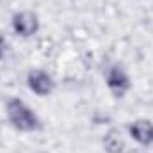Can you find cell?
I'll return each instance as SVG.
<instances>
[{
    "mask_svg": "<svg viewBox=\"0 0 153 153\" xmlns=\"http://www.w3.org/2000/svg\"><path fill=\"white\" fill-rule=\"evenodd\" d=\"M5 114L11 126L18 132H36L41 130L39 116L20 98H9L5 103Z\"/></svg>",
    "mask_w": 153,
    "mask_h": 153,
    "instance_id": "6da1fadb",
    "label": "cell"
},
{
    "mask_svg": "<svg viewBox=\"0 0 153 153\" xmlns=\"http://www.w3.org/2000/svg\"><path fill=\"white\" fill-rule=\"evenodd\" d=\"M102 144H103V150L107 153H125L126 150V144H125V139L121 135V132L117 128H109L105 132V135L102 137Z\"/></svg>",
    "mask_w": 153,
    "mask_h": 153,
    "instance_id": "8992f818",
    "label": "cell"
},
{
    "mask_svg": "<svg viewBox=\"0 0 153 153\" xmlns=\"http://www.w3.org/2000/svg\"><path fill=\"white\" fill-rule=\"evenodd\" d=\"M128 134L141 146H152L153 144V123L148 119H135L134 123H130Z\"/></svg>",
    "mask_w": 153,
    "mask_h": 153,
    "instance_id": "5b68a950",
    "label": "cell"
},
{
    "mask_svg": "<svg viewBox=\"0 0 153 153\" xmlns=\"http://www.w3.org/2000/svg\"><path fill=\"white\" fill-rule=\"evenodd\" d=\"M4 50H5V39H4V36L0 34V59L4 57Z\"/></svg>",
    "mask_w": 153,
    "mask_h": 153,
    "instance_id": "52a82bcc",
    "label": "cell"
},
{
    "mask_svg": "<svg viewBox=\"0 0 153 153\" xmlns=\"http://www.w3.org/2000/svg\"><path fill=\"white\" fill-rule=\"evenodd\" d=\"M11 27L20 38H32L39 30V16L32 11H20L13 14Z\"/></svg>",
    "mask_w": 153,
    "mask_h": 153,
    "instance_id": "7a4b0ae2",
    "label": "cell"
},
{
    "mask_svg": "<svg viewBox=\"0 0 153 153\" xmlns=\"http://www.w3.org/2000/svg\"><path fill=\"white\" fill-rule=\"evenodd\" d=\"M125 153H144V152H141V150H128V152H125Z\"/></svg>",
    "mask_w": 153,
    "mask_h": 153,
    "instance_id": "ba28073f",
    "label": "cell"
},
{
    "mask_svg": "<svg viewBox=\"0 0 153 153\" xmlns=\"http://www.w3.org/2000/svg\"><path fill=\"white\" fill-rule=\"evenodd\" d=\"M27 85L34 94L48 96V94H52V91L55 87V82H53L52 75L45 70H30L27 73Z\"/></svg>",
    "mask_w": 153,
    "mask_h": 153,
    "instance_id": "277c9868",
    "label": "cell"
},
{
    "mask_svg": "<svg viewBox=\"0 0 153 153\" xmlns=\"http://www.w3.org/2000/svg\"><path fill=\"white\" fill-rule=\"evenodd\" d=\"M105 84H107L109 91L114 94L116 98H123L130 91V87H132V80H130L128 73L121 66H117V64L111 66L107 70V73H105Z\"/></svg>",
    "mask_w": 153,
    "mask_h": 153,
    "instance_id": "3957f363",
    "label": "cell"
}]
</instances>
